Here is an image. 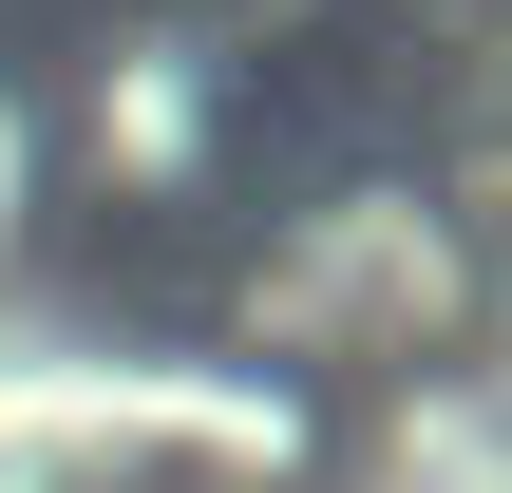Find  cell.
Here are the masks:
<instances>
[{"mask_svg":"<svg viewBox=\"0 0 512 493\" xmlns=\"http://www.w3.org/2000/svg\"><path fill=\"white\" fill-rule=\"evenodd\" d=\"M228 323H247V361H304V380H399V361H437V342L475 323V247H456V209H437V190L342 171V190H304V209L247 247Z\"/></svg>","mask_w":512,"mask_h":493,"instance_id":"1","label":"cell"},{"mask_svg":"<svg viewBox=\"0 0 512 493\" xmlns=\"http://www.w3.org/2000/svg\"><path fill=\"white\" fill-rule=\"evenodd\" d=\"M76 152H95L133 209L209 190V171H228V57H209V38H114L95 95H76Z\"/></svg>","mask_w":512,"mask_h":493,"instance_id":"2","label":"cell"},{"mask_svg":"<svg viewBox=\"0 0 512 493\" xmlns=\"http://www.w3.org/2000/svg\"><path fill=\"white\" fill-rule=\"evenodd\" d=\"M19 209H38V133H19V95H0V266H19Z\"/></svg>","mask_w":512,"mask_h":493,"instance_id":"3","label":"cell"}]
</instances>
